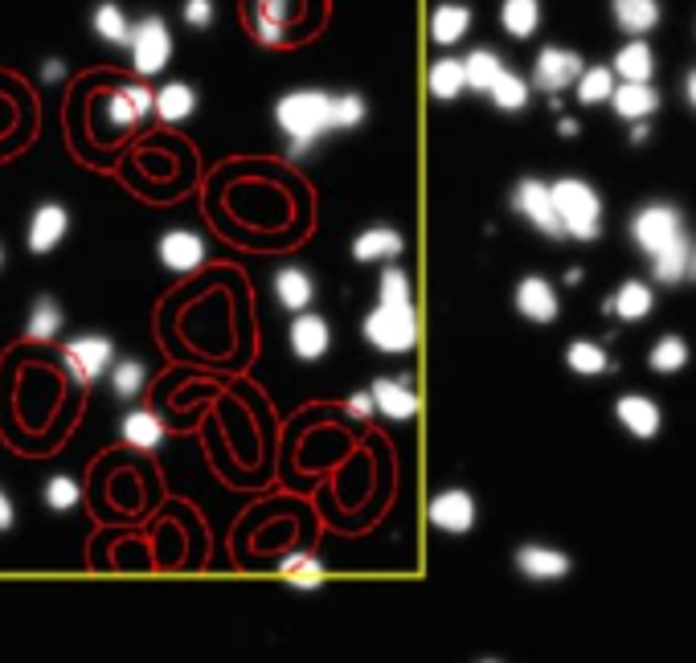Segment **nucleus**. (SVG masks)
Segmentation results:
<instances>
[{"mask_svg": "<svg viewBox=\"0 0 696 663\" xmlns=\"http://www.w3.org/2000/svg\"><path fill=\"white\" fill-rule=\"evenodd\" d=\"M500 26H504L508 38H532L537 26H541V0H504L500 4Z\"/></svg>", "mask_w": 696, "mask_h": 663, "instance_id": "nucleus-29", "label": "nucleus"}, {"mask_svg": "<svg viewBox=\"0 0 696 663\" xmlns=\"http://www.w3.org/2000/svg\"><path fill=\"white\" fill-rule=\"evenodd\" d=\"M405 251V238L390 226H369L353 238L356 263H393Z\"/></svg>", "mask_w": 696, "mask_h": 663, "instance_id": "nucleus-22", "label": "nucleus"}, {"mask_svg": "<svg viewBox=\"0 0 696 663\" xmlns=\"http://www.w3.org/2000/svg\"><path fill=\"white\" fill-rule=\"evenodd\" d=\"M62 364H66V373L75 377L78 386H95V381H99V377L115 364L111 337H95V332H87V337H75L62 349Z\"/></svg>", "mask_w": 696, "mask_h": 663, "instance_id": "nucleus-6", "label": "nucleus"}, {"mask_svg": "<svg viewBox=\"0 0 696 663\" xmlns=\"http://www.w3.org/2000/svg\"><path fill=\"white\" fill-rule=\"evenodd\" d=\"M468 29H471V9H468V4L447 0V4H439V9L431 13V41H434V46H443V50L459 46V41L468 38Z\"/></svg>", "mask_w": 696, "mask_h": 663, "instance_id": "nucleus-23", "label": "nucleus"}, {"mask_svg": "<svg viewBox=\"0 0 696 663\" xmlns=\"http://www.w3.org/2000/svg\"><path fill=\"white\" fill-rule=\"evenodd\" d=\"M153 111L165 119V124H185L193 111H197V95H193L189 82H168V87L156 90Z\"/></svg>", "mask_w": 696, "mask_h": 663, "instance_id": "nucleus-28", "label": "nucleus"}, {"mask_svg": "<svg viewBox=\"0 0 696 663\" xmlns=\"http://www.w3.org/2000/svg\"><path fill=\"white\" fill-rule=\"evenodd\" d=\"M688 251H693V242L676 238L672 246H664L659 254H651V279L664 283V287H676V283H688Z\"/></svg>", "mask_w": 696, "mask_h": 663, "instance_id": "nucleus-26", "label": "nucleus"}, {"mask_svg": "<svg viewBox=\"0 0 696 663\" xmlns=\"http://www.w3.org/2000/svg\"><path fill=\"white\" fill-rule=\"evenodd\" d=\"M427 90H431L439 103H451L468 90V78H463V58H439L427 75Z\"/></svg>", "mask_w": 696, "mask_h": 663, "instance_id": "nucleus-30", "label": "nucleus"}, {"mask_svg": "<svg viewBox=\"0 0 696 663\" xmlns=\"http://www.w3.org/2000/svg\"><path fill=\"white\" fill-rule=\"evenodd\" d=\"M329 107H332V95L329 90H292V95H283L275 103V124L278 131L287 136V156H307V152L316 148V139L329 127Z\"/></svg>", "mask_w": 696, "mask_h": 663, "instance_id": "nucleus-1", "label": "nucleus"}, {"mask_svg": "<svg viewBox=\"0 0 696 663\" xmlns=\"http://www.w3.org/2000/svg\"><path fill=\"white\" fill-rule=\"evenodd\" d=\"M62 324H66L62 303L53 300V295H38V300H33V312H29L26 337L38 340V344H50V340L62 332Z\"/></svg>", "mask_w": 696, "mask_h": 663, "instance_id": "nucleus-31", "label": "nucleus"}, {"mask_svg": "<svg viewBox=\"0 0 696 663\" xmlns=\"http://www.w3.org/2000/svg\"><path fill=\"white\" fill-rule=\"evenodd\" d=\"M13 520H17L13 496H9V491L0 488V533H9V528H13Z\"/></svg>", "mask_w": 696, "mask_h": 663, "instance_id": "nucleus-44", "label": "nucleus"}, {"mask_svg": "<svg viewBox=\"0 0 696 663\" xmlns=\"http://www.w3.org/2000/svg\"><path fill=\"white\" fill-rule=\"evenodd\" d=\"M684 234V222H680V209L676 205H668V201H651V205H644V209H635L631 217V242L639 246V254H659L664 246H672V242Z\"/></svg>", "mask_w": 696, "mask_h": 663, "instance_id": "nucleus-5", "label": "nucleus"}, {"mask_svg": "<svg viewBox=\"0 0 696 663\" xmlns=\"http://www.w3.org/2000/svg\"><path fill=\"white\" fill-rule=\"evenodd\" d=\"M615 26L631 38H644L659 26V0H610Z\"/></svg>", "mask_w": 696, "mask_h": 663, "instance_id": "nucleus-24", "label": "nucleus"}, {"mask_svg": "<svg viewBox=\"0 0 696 663\" xmlns=\"http://www.w3.org/2000/svg\"><path fill=\"white\" fill-rule=\"evenodd\" d=\"M566 283H570V287H578V283H582V271H578V266H574V271H566Z\"/></svg>", "mask_w": 696, "mask_h": 663, "instance_id": "nucleus-50", "label": "nucleus"}, {"mask_svg": "<svg viewBox=\"0 0 696 663\" xmlns=\"http://www.w3.org/2000/svg\"><path fill=\"white\" fill-rule=\"evenodd\" d=\"M180 17H185V26L189 29H209L214 26V0H185V9H180Z\"/></svg>", "mask_w": 696, "mask_h": 663, "instance_id": "nucleus-42", "label": "nucleus"}, {"mask_svg": "<svg viewBox=\"0 0 696 663\" xmlns=\"http://www.w3.org/2000/svg\"><path fill=\"white\" fill-rule=\"evenodd\" d=\"M0 266H4V246H0Z\"/></svg>", "mask_w": 696, "mask_h": 663, "instance_id": "nucleus-52", "label": "nucleus"}, {"mask_svg": "<svg viewBox=\"0 0 696 663\" xmlns=\"http://www.w3.org/2000/svg\"><path fill=\"white\" fill-rule=\"evenodd\" d=\"M344 410L353 413V418H373V393H369V389H361V393H353V398L344 401Z\"/></svg>", "mask_w": 696, "mask_h": 663, "instance_id": "nucleus-43", "label": "nucleus"}, {"mask_svg": "<svg viewBox=\"0 0 696 663\" xmlns=\"http://www.w3.org/2000/svg\"><path fill=\"white\" fill-rule=\"evenodd\" d=\"M476 516H480V508H476V496H471L468 488H447L431 500V525L439 528V533H447V537L471 533V528H476Z\"/></svg>", "mask_w": 696, "mask_h": 663, "instance_id": "nucleus-9", "label": "nucleus"}, {"mask_svg": "<svg viewBox=\"0 0 696 663\" xmlns=\"http://www.w3.org/2000/svg\"><path fill=\"white\" fill-rule=\"evenodd\" d=\"M647 364H651V373H659V377L680 373L684 364H688V340L676 337V332L659 337L656 344H651V352H647Z\"/></svg>", "mask_w": 696, "mask_h": 663, "instance_id": "nucleus-36", "label": "nucleus"}, {"mask_svg": "<svg viewBox=\"0 0 696 663\" xmlns=\"http://www.w3.org/2000/svg\"><path fill=\"white\" fill-rule=\"evenodd\" d=\"M300 13H304V0H254L251 4L254 33H258V41H266V46H278V41L295 29Z\"/></svg>", "mask_w": 696, "mask_h": 663, "instance_id": "nucleus-10", "label": "nucleus"}, {"mask_svg": "<svg viewBox=\"0 0 696 663\" xmlns=\"http://www.w3.org/2000/svg\"><path fill=\"white\" fill-rule=\"evenodd\" d=\"M153 103H156V95L148 87H139V82L119 87L107 95V119H111L115 131H127V127L144 124V119L153 115Z\"/></svg>", "mask_w": 696, "mask_h": 663, "instance_id": "nucleus-16", "label": "nucleus"}, {"mask_svg": "<svg viewBox=\"0 0 696 663\" xmlns=\"http://www.w3.org/2000/svg\"><path fill=\"white\" fill-rule=\"evenodd\" d=\"M369 115V103L353 90H344V95H332V107H329V127L332 131H353V127L365 124Z\"/></svg>", "mask_w": 696, "mask_h": 663, "instance_id": "nucleus-39", "label": "nucleus"}, {"mask_svg": "<svg viewBox=\"0 0 696 663\" xmlns=\"http://www.w3.org/2000/svg\"><path fill=\"white\" fill-rule=\"evenodd\" d=\"M529 90H532L529 82H525L520 75H512V70L504 66V75H500L492 87H488V99H492L500 111L517 115V111H525V107H529Z\"/></svg>", "mask_w": 696, "mask_h": 663, "instance_id": "nucleus-37", "label": "nucleus"}, {"mask_svg": "<svg viewBox=\"0 0 696 663\" xmlns=\"http://www.w3.org/2000/svg\"><path fill=\"white\" fill-rule=\"evenodd\" d=\"M66 230H70V213H66L58 201H46V205H38L33 217H29L26 246L33 254H50L53 246L66 238Z\"/></svg>", "mask_w": 696, "mask_h": 663, "instance_id": "nucleus-15", "label": "nucleus"}, {"mask_svg": "<svg viewBox=\"0 0 696 663\" xmlns=\"http://www.w3.org/2000/svg\"><path fill=\"white\" fill-rule=\"evenodd\" d=\"M287 344H292V352L300 357V361H320L332 344L329 320L316 312H300L292 320V328H287Z\"/></svg>", "mask_w": 696, "mask_h": 663, "instance_id": "nucleus-17", "label": "nucleus"}, {"mask_svg": "<svg viewBox=\"0 0 696 663\" xmlns=\"http://www.w3.org/2000/svg\"><path fill=\"white\" fill-rule=\"evenodd\" d=\"M557 131H561V136H578V124H574V119H561Z\"/></svg>", "mask_w": 696, "mask_h": 663, "instance_id": "nucleus-47", "label": "nucleus"}, {"mask_svg": "<svg viewBox=\"0 0 696 663\" xmlns=\"http://www.w3.org/2000/svg\"><path fill=\"white\" fill-rule=\"evenodd\" d=\"M566 364H570L578 377L615 373V361H610L607 349H602V344H595V340H574L570 349H566Z\"/></svg>", "mask_w": 696, "mask_h": 663, "instance_id": "nucleus-34", "label": "nucleus"}, {"mask_svg": "<svg viewBox=\"0 0 696 663\" xmlns=\"http://www.w3.org/2000/svg\"><path fill=\"white\" fill-rule=\"evenodd\" d=\"M46 504H50L53 513H70L78 504V484L70 476H50V484H46Z\"/></svg>", "mask_w": 696, "mask_h": 663, "instance_id": "nucleus-41", "label": "nucleus"}, {"mask_svg": "<svg viewBox=\"0 0 696 663\" xmlns=\"http://www.w3.org/2000/svg\"><path fill=\"white\" fill-rule=\"evenodd\" d=\"M582 70H586L582 53L561 50V46H545V50L537 53V62H532V87L549 90V95H561L566 87L578 82Z\"/></svg>", "mask_w": 696, "mask_h": 663, "instance_id": "nucleus-8", "label": "nucleus"}, {"mask_svg": "<svg viewBox=\"0 0 696 663\" xmlns=\"http://www.w3.org/2000/svg\"><path fill=\"white\" fill-rule=\"evenodd\" d=\"M90 29H95V38L107 41V46H127L131 21H127V13L115 0H102V4H95V13H90Z\"/></svg>", "mask_w": 696, "mask_h": 663, "instance_id": "nucleus-33", "label": "nucleus"}, {"mask_svg": "<svg viewBox=\"0 0 696 663\" xmlns=\"http://www.w3.org/2000/svg\"><path fill=\"white\" fill-rule=\"evenodd\" d=\"M512 562H517V569L529 577V582H561V577H570V569H574L570 553L553 549V545H520Z\"/></svg>", "mask_w": 696, "mask_h": 663, "instance_id": "nucleus-13", "label": "nucleus"}, {"mask_svg": "<svg viewBox=\"0 0 696 663\" xmlns=\"http://www.w3.org/2000/svg\"><path fill=\"white\" fill-rule=\"evenodd\" d=\"M144 381H148V369H144V361H119L111 364V389L115 398H136L139 389H144Z\"/></svg>", "mask_w": 696, "mask_h": 663, "instance_id": "nucleus-40", "label": "nucleus"}, {"mask_svg": "<svg viewBox=\"0 0 696 663\" xmlns=\"http://www.w3.org/2000/svg\"><path fill=\"white\" fill-rule=\"evenodd\" d=\"M688 283H696V242H693V251H688Z\"/></svg>", "mask_w": 696, "mask_h": 663, "instance_id": "nucleus-48", "label": "nucleus"}, {"mask_svg": "<svg viewBox=\"0 0 696 663\" xmlns=\"http://www.w3.org/2000/svg\"><path fill=\"white\" fill-rule=\"evenodd\" d=\"M127 58H131V70L139 78H156L173 58V29L165 26V17L148 13L144 21L131 26L127 33Z\"/></svg>", "mask_w": 696, "mask_h": 663, "instance_id": "nucleus-4", "label": "nucleus"}, {"mask_svg": "<svg viewBox=\"0 0 696 663\" xmlns=\"http://www.w3.org/2000/svg\"><path fill=\"white\" fill-rule=\"evenodd\" d=\"M476 663H504V660H476Z\"/></svg>", "mask_w": 696, "mask_h": 663, "instance_id": "nucleus-51", "label": "nucleus"}, {"mask_svg": "<svg viewBox=\"0 0 696 663\" xmlns=\"http://www.w3.org/2000/svg\"><path fill=\"white\" fill-rule=\"evenodd\" d=\"M615 78H623V82H651V75H656V53H651V46L647 41H627L619 53H615Z\"/></svg>", "mask_w": 696, "mask_h": 663, "instance_id": "nucleus-25", "label": "nucleus"}, {"mask_svg": "<svg viewBox=\"0 0 696 663\" xmlns=\"http://www.w3.org/2000/svg\"><path fill=\"white\" fill-rule=\"evenodd\" d=\"M549 193H553V209L566 238L595 242L602 234V197L595 185H586L582 176H561L549 185Z\"/></svg>", "mask_w": 696, "mask_h": 663, "instance_id": "nucleus-2", "label": "nucleus"}, {"mask_svg": "<svg viewBox=\"0 0 696 663\" xmlns=\"http://www.w3.org/2000/svg\"><path fill=\"white\" fill-rule=\"evenodd\" d=\"M647 139V124H635V131H631V144H644Z\"/></svg>", "mask_w": 696, "mask_h": 663, "instance_id": "nucleus-49", "label": "nucleus"}, {"mask_svg": "<svg viewBox=\"0 0 696 663\" xmlns=\"http://www.w3.org/2000/svg\"><path fill=\"white\" fill-rule=\"evenodd\" d=\"M500 75H504V62H500L496 50H471L463 58V78H468V90H476V95H488V87Z\"/></svg>", "mask_w": 696, "mask_h": 663, "instance_id": "nucleus-35", "label": "nucleus"}, {"mask_svg": "<svg viewBox=\"0 0 696 663\" xmlns=\"http://www.w3.org/2000/svg\"><path fill=\"white\" fill-rule=\"evenodd\" d=\"M512 209H517L537 234H545V238H566V234H561V222H557V209H553V193H549V185L537 181V176L517 181V188H512Z\"/></svg>", "mask_w": 696, "mask_h": 663, "instance_id": "nucleus-7", "label": "nucleus"}, {"mask_svg": "<svg viewBox=\"0 0 696 663\" xmlns=\"http://www.w3.org/2000/svg\"><path fill=\"white\" fill-rule=\"evenodd\" d=\"M610 107H615L619 119L644 124L647 115H656L659 90L651 87V82H615V90H610Z\"/></svg>", "mask_w": 696, "mask_h": 663, "instance_id": "nucleus-21", "label": "nucleus"}, {"mask_svg": "<svg viewBox=\"0 0 696 663\" xmlns=\"http://www.w3.org/2000/svg\"><path fill=\"white\" fill-rule=\"evenodd\" d=\"M278 574L283 582L295 589H320L324 586V562L312 557V553H287L283 562H278Z\"/></svg>", "mask_w": 696, "mask_h": 663, "instance_id": "nucleus-32", "label": "nucleus"}, {"mask_svg": "<svg viewBox=\"0 0 696 663\" xmlns=\"http://www.w3.org/2000/svg\"><path fill=\"white\" fill-rule=\"evenodd\" d=\"M41 78H46V82H62V78H66V66L58 62V58H50V62L41 66Z\"/></svg>", "mask_w": 696, "mask_h": 663, "instance_id": "nucleus-45", "label": "nucleus"}, {"mask_svg": "<svg viewBox=\"0 0 696 663\" xmlns=\"http://www.w3.org/2000/svg\"><path fill=\"white\" fill-rule=\"evenodd\" d=\"M512 303H517V312L529 320V324H553L557 312H561V300H557V291L549 279L541 275H525L512 291Z\"/></svg>", "mask_w": 696, "mask_h": 663, "instance_id": "nucleus-12", "label": "nucleus"}, {"mask_svg": "<svg viewBox=\"0 0 696 663\" xmlns=\"http://www.w3.org/2000/svg\"><path fill=\"white\" fill-rule=\"evenodd\" d=\"M119 435H124V442L136 447V451H156V447L165 442V422L148 410H131V413H124Z\"/></svg>", "mask_w": 696, "mask_h": 663, "instance_id": "nucleus-27", "label": "nucleus"}, {"mask_svg": "<svg viewBox=\"0 0 696 663\" xmlns=\"http://www.w3.org/2000/svg\"><path fill=\"white\" fill-rule=\"evenodd\" d=\"M369 393H373V410L393 418V422H410L418 413V393L405 386V377H378Z\"/></svg>", "mask_w": 696, "mask_h": 663, "instance_id": "nucleus-18", "label": "nucleus"}, {"mask_svg": "<svg viewBox=\"0 0 696 663\" xmlns=\"http://www.w3.org/2000/svg\"><path fill=\"white\" fill-rule=\"evenodd\" d=\"M361 337H365L373 349L390 352V357H402V352H410L418 344V312H414V303H378V308L365 315Z\"/></svg>", "mask_w": 696, "mask_h": 663, "instance_id": "nucleus-3", "label": "nucleus"}, {"mask_svg": "<svg viewBox=\"0 0 696 663\" xmlns=\"http://www.w3.org/2000/svg\"><path fill=\"white\" fill-rule=\"evenodd\" d=\"M615 418H619L623 430L631 438H639V442L656 438L659 426H664V410H659L647 393H623V398L615 401Z\"/></svg>", "mask_w": 696, "mask_h": 663, "instance_id": "nucleus-14", "label": "nucleus"}, {"mask_svg": "<svg viewBox=\"0 0 696 663\" xmlns=\"http://www.w3.org/2000/svg\"><path fill=\"white\" fill-rule=\"evenodd\" d=\"M275 300L283 312H307L312 308V300H316V283H312V275H307L304 266H283V271H275Z\"/></svg>", "mask_w": 696, "mask_h": 663, "instance_id": "nucleus-20", "label": "nucleus"}, {"mask_svg": "<svg viewBox=\"0 0 696 663\" xmlns=\"http://www.w3.org/2000/svg\"><path fill=\"white\" fill-rule=\"evenodd\" d=\"M651 308H656V291H651V283H644V279H627L615 295H610L607 303H602V312H615L619 320H627V324H639V320H647L651 315Z\"/></svg>", "mask_w": 696, "mask_h": 663, "instance_id": "nucleus-19", "label": "nucleus"}, {"mask_svg": "<svg viewBox=\"0 0 696 663\" xmlns=\"http://www.w3.org/2000/svg\"><path fill=\"white\" fill-rule=\"evenodd\" d=\"M684 95H688V103L696 107V70H688V78H684Z\"/></svg>", "mask_w": 696, "mask_h": 663, "instance_id": "nucleus-46", "label": "nucleus"}, {"mask_svg": "<svg viewBox=\"0 0 696 663\" xmlns=\"http://www.w3.org/2000/svg\"><path fill=\"white\" fill-rule=\"evenodd\" d=\"M574 87H578V103H586V107L610 103V90H615V70H610V66H586Z\"/></svg>", "mask_w": 696, "mask_h": 663, "instance_id": "nucleus-38", "label": "nucleus"}, {"mask_svg": "<svg viewBox=\"0 0 696 663\" xmlns=\"http://www.w3.org/2000/svg\"><path fill=\"white\" fill-rule=\"evenodd\" d=\"M156 259L173 275H189L205 263V238L193 234V230H165L160 242H156Z\"/></svg>", "mask_w": 696, "mask_h": 663, "instance_id": "nucleus-11", "label": "nucleus"}]
</instances>
